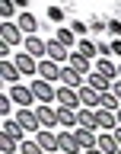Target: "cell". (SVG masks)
Listing matches in <instances>:
<instances>
[{
	"label": "cell",
	"instance_id": "e0dca14e",
	"mask_svg": "<svg viewBox=\"0 0 121 154\" xmlns=\"http://www.w3.org/2000/svg\"><path fill=\"white\" fill-rule=\"evenodd\" d=\"M96 122H99V128H105V132H115V128H118V116L108 112V109H96Z\"/></svg>",
	"mask_w": 121,
	"mask_h": 154
},
{
	"label": "cell",
	"instance_id": "4fadbf2b",
	"mask_svg": "<svg viewBox=\"0 0 121 154\" xmlns=\"http://www.w3.org/2000/svg\"><path fill=\"white\" fill-rule=\"evenodd\" d=\"M0 135H7V138H13V141L22 144V138H26V128H22L16 119H3V128H0Z\"/></svg>",
	"mask_w": 121,
	"mask_h": 154
},
{
	"label": "cell",
	"instance_id": "6da1fadb",
	"mask_svg": "<svg viewBox=\"0 0 121 154\" xmlns=\"http://www.w3.org/2000/svg\"><path fill=\"white\" fill-rule=\"evenodd\" d=\"M32 93H35V103L38 106H48V103H54V100H57V90L48 84V80H42V77L32 80Z\"/></svg>",
	"mask_w": 121,
	"mask_h": 154
},
{
	"label": "cell",
	"instance_id": "d6a6232c",
	"mask_svg": "<svg viewBox=\"0 0 121 154\" xmlns=\"http://www.w3.org/2000/svg\"><path fill=\"white\" fill-rule=\"evenodd\" d=\"M48 16L54 19V23H61V19H64V10H61V7H51V10H48Z\"/></svg>",
	"mask_w": 121,
	"mask_h": 154
},
{
	"label": "cell",
	"instance_id": "cb8c5ba5",
	"mask_svg": "<svg viewBox=\"0 0 121 154\" xmlns=\"http://www.w3.org/2000/svg\"><path fill=\"white\" fill-rule=\"evenodd\" d=\"M16 26L22 29V32H29V35H35V29H38V19L32 16V13H19V19H16Z\"/></svg>",
	"mask_w": 121,
	"mask_h": 154
},
{
	"label": "cell",
	"instance_id": "ac0fdd59",
	"mask_svg": "<svg viewBox=\"0 0 121 154\" xmlns=\"http://www.w3.org/2000/svg\"><path fill=\"white\" fill-rule=\"evenodd\" d=\"M73 135H76V141H80V148H83V151H93L96 144H99V135H96V132H86V128H73Z\"/></svg>",
	"mask_w": 121,
	"mask_h": 154
},
{
	"label": "cell",
	"instance_id": "1f68e13d",
	"mask_svg": "<svg viewBox=\"0 0 121 154\" xmlns=\"http://www.w3.org/2000/svg\"><path fill=\"white\" fill-rule=\"evenodd\" d=\"M0 16H3V23H10V19L16 16V10H13V3H10V0H3V3H0Z\"/></svg>",
	"mask_w": 121,
	"mask_h": 154
},
{
	"label": "cell",
	"instance_id": "30bf717a",
	"mask_svg": "<svg viewBox=\"0 0 121 154\" xmlns=\"http://www.w3.org/2000/svg\"><path fill=\"white\" fill-rule=\"evenodd\" d=\"M0 42H3V45H19V42H22V29L16 26V23H3V32H0Z\"/></svg>",
	"mask_w": 121,
	"mask_h": 154
},
{
	"label": "cell",
	"instance_id": "5b68a950",
	"mask_svg": "<svg viewBox=\"0 0 121 154\" xmlns=\"http://www.w3.org/2000/svg\"><path fill=\"white\" fill-rule=\"evenodd\" d=\"M38 77H42V80H48V84L61 80V64H54L51 58H42V61H38Z\"/></svg>",
	"mask_w": 121,
	"mask_h": 154
},
{
	"label": "cell",
	"instance_id": "4dcf8cb0",
	"mask_svg": "<svg viewBox=\"0 0 121 154\" xmlns=\"http://www.w3.org/2000/svg\"><path fill=\"white\" fill-rule=\"evenodd\" d=\"M13 106H16V103L10 100V93L0 96V116H3V119H10V109H13Z\"/></svg>",
	"mask_w": 121,
	"mask_h": 154
},
{
	"label": "cell",
	"instance_id": "e575fe53",
	"mask_svg": "<svg viewBox=\"0 0 121 154\" xmlns=\"http://www.w3.org/2000/svg\"><path fill=\"white\" fill-rule=\"evenodd\" d=\"M112 55H118V58H121V42H112Z\"/></svg>",
	"mask_w": 121,
	"mask_h": 154
},
{
	"label": "cell",
	"instance_id": "7c38bea8",
	"mask_svg": "<svg viewBox=\"0 0 121 154\" xmlns=\"http://www.w3.org/2000/svg\"><path fill=\"white\" fill-rule=\"evenodd\" d=\"M76 128L96 132V128H99V122H96V109H76Z\"/></svg>",
	"mask_w": 121,
	"mask_h": 154
},
{
	"label": "cell",
	"instance_id": "d4e9b609",
	"mask_svg": "<svg viewBox=\"0 0 121 154\" xmlns=\"http://www.w3.org/2000/svg\"><path fill=\"white\" fill-rule=\"evenodd\" d=\"M54 38H57V42H61L64 48H73V45H80V42L73 38V32H70L67 26H57V29H54Z\"/></svg>",
	"mask_w": 121,
	"mask_h": 154
},
{
	"label": "cell",
	"instance_id": "ffe728a7",
	"mask_svg": "<svg viewBox=\"0 0 121 154\" xmlns=\"http://www.w3.org/2000/svg\"><path fill=\"white\" fill-rule=\"evenodd\" d=\"M35 141L45 148V151H57V132H51V128H42V132L35 135Z\"/></svg>",
	"mask_w": 121,
	"mask_h": 154
},
{
	"label": "cell",
	"instance_id": "74e56055",
	"mask_svg": "<svg viewBox=\"0 0 121 154\" xmlns=\"http://www.w3.org/2000/svg\"><path fill=\"white\" fill-rule=\"evenodd\" d=\"M115 116H118V128H121V109H118V112H115Z\"/></svg>",
	"mask_w": 121,
	"mask_h": 154
},
{
	"label": "cell",
	"instance_id": "52a82bcc",
	"mask_svg": "<svg viewBox=\"0 0 121 154\" xmlns=\"http://www.w3.org/2000/svg\"><path fill=\"white\" fill-rule=\"evenodd\" d=\"M16 122L26 128V132H42V122H38V116H35V109H19L16 112Z\"/></svg>",
	"mask_w": 121,
	"mask_h": 154
},
{
	"label": "cell",
	"instance_id": "8992f818",
	"mask_svg": "<svg viewBox=\"0 0 121 154\" xmlns=\"http://www.w3.org/2000/svg\"><path fill=\"white\" fill-rule=\"evenodd\" d=\"M57 106H64V109H83L80 106V93L70 90V87H57Z\"/></svg>",
	"mask_w": 121,
	"mask_h": 154
},
{
	"label": "cell",
	"instance_id": "f546056e",
	"mask_svg": "<svg viewBox=\"0 0 121 154\" xmlns=\"http://www.w3.org/2000/svg\"><path fill=\"white\" fill-rule=\"evenodd\" d=\"M19 151H22V154H45V148H42L38 141H22V144H19Z\"/></svg>",
	"mask_w": 121,
	"mask_h": 154
},
{
	"label": "cell",
	"instance_id": "5bb4252c",
	"mask_svg": "<svg viewBox=\"0 0 121 154\" xmlns=\"http://www.w3.org/2000/svg\"><path fill=\"white\" fill-rule=\"evenodd\" d=\"M35 116H38V122H42V128H57V109H51V106H35Z\"/></svg>",
	"mask_w": 121,
	"mask_h": 154
},
{
	"label": "cell",
	"instance_id": "d590c367",
	"mask_svg": "<svg viewBox=\"0 0 121 154\" xmlns=\"http://www.w3.org/2000/svg\"><path fill=\"white\" fill-rule=\"evenodd\" d=\"M112 135H115V141H118V148H121V128H115Z\"/></svg>",
	"mask_w": 121,
	"mask_h": 154
},
{
	"label": "cell",
	"instance_id": "f35d334b",
	"mask_svg": "<svg viewBox=\"0 0 121 154\" xmlns=\"http://www.w3.org/2000/svg\"><path fill=\"white\" fill-rule=\"evenodd\" d=\"M118 154H121V151H118Z\"/></svg>",
	"mask_w": 121,
	"mask_h": 154
},
{
	"label": "cell",
	"instance_id": "8d00e7d4",
	"mask_svg": "<svg viewBox=\"0 0 121 154\" xmlns=\"http://www.w3.org/2000/svg\"><path fill=\"white\" fill-rule=\"evenodd\" d=\"M83 154H102V151H99V148H93V151H83Z\"/></svg>",
	"mask_w": 121,
	"mask_h": 154
},
{
	"label": "cell",
	"instance_id": "f1b7e54d",
	"mask_svg": "<svg viewBox=\"0 0 121 154\" xmlns=\"http://www.w3.org/2000/svg\"><path fill=\"white\" fill-rule=\"evenodd\" d=\"M19 141H13V138H7V135H0V154H16Z\"/></svg>",
	"mask_w": 121,
	"mask_h": 154
},
{
	"label": "cell",
	"instance_id": "484cf974",
	"mask_svg": "<svg viewBox=\"0 0 121 154\" xmlns=\"http://www.w3.org/2000/svg\"><path fill=\"white\" fill-rule=\"evenodd\" d=\"M57 125H64V128H73V125H76V112H73V109H64V106H57Z\"/></svg>",
	"mask_w": 121,
	"mask_h": 154
},
{
	"label": "cell",
	"instance_id": "7a4b0ae2",
	"mask_svg": "<svg viewBox=\"0 0 121 154\" xmlns=\"http://www.w3.org/2000/svg\"><path fill=\"white\" fill-rule=\"evenodd\" d=\"M10 100H13L19 109H32V103H35V93H32V87L16 84V87H10Z\"/></svg>",
	"mask_w": 121,
	"mask_h": 154
},
{
	"label": "cell",
	"instance_id": "ba28073f",
	"mask_svg": "<svg viewBox=\"0 0 121 154\" xmlns=\"http://www.w3.org/2000/svg\"><path fill=\"white\" fill-rule=\"evenodd\" d=\"M83 80H86V77H83V74H76V71H73L70 64H64V67H61V87H70V90H80V87H86Z\"/></svg>",
	"mask_w": 121,
	"mask_h": 154
},
{
	"label": "cell",
	"instance_id": "277c9868",
	"mask_svg": "<svg viewBox=\"0 0 121 154\" xmlns=\"http://www.w3.org/2000/svg\"><path fill=\"white\" fill-rule=\"evenodd\" d=\"M57 151L61 154H83V148H80L73 132H57Z\"/></svg>",
	"mask_w": 121,
	"mask_h": 154
},
{
	"label": "cell",
	"instance_id": "3957f363",
	"mask_svg": "<svg viewBox=\"0 0 121 154\" xmlns=\"http://www.w3.org/2000/svg\"><path fill=\"white\" fill-rule=\"evenodd\" d=\"M13 64L19 67V74H22V77H38V61L29 55V51H16Z\"/></svg>",
	"mask_w": 121,
	"mask_h": 154
},
{
	"label": "cell",
	"instance_id": "2e32d148",
	"mask_svg": "<svg viewBox=\"0 0 121 154\" xmlns=\"http://www.w3.org/2000/svg\"><path fill=\"white\" fill-rule=\"evenodd\" d=\"M76 93H80V106H83V109H99V96L102 93H96L93 87H80Z\"/></svg>",
	"mask_w": 121,
	"mask_h": 154
},
{
	"label": "cell",
	"instance_id": "9a60e30c",
	"mask_svg": "<svg viewBox=\"0 0 121 154\" xmlns=\"http://www.w3.org/2000/svg\"><path fill=\"white\" fill-rule=\"evenodd\" d=\"M22 45H26V51H29L32 58H35V61H42V55H48V42H42L38 35H29L26 42H22Z\"/></svg>",
	"mask_w": 121,
	"mask_h": 154
},
{
	"label": "cell",
	"instance_id": "44dd1931",
	"mask_svg": "<svg viewBox=\"0 0 121 154\" xmlns=\"http://www.w3.org/2000/svg\"><path fill=\"white\" fill-rule=\"evenodd\" d=\"M96 148H99L102 154H118V151H121L112 132H102V135H99V144H96Z\"/></svg>",
	"mask_w": 121,
	"mask_h": 154
},
{
	"label": "cell",
	"instance_id": "4316f807",
	"mask_svg": "<svg viewBox=\"0 0 121 154\" xmlns=\"http://www.w3.org/2000/svg\"><path fill=\"white\" fill-rule=\"evenodd\" d=\"M99 109H108V112H118V96L108 90V93L99 96Z\"/></svg>",
	"mask_w": 121,
	"mask_h": 154
},
{
	"label": "cell",
	"instance_id": "7402d4cb",
	"mask_svg": "<svg viewBox=\"0 0 121 154\" xmlns=\"http://www.w3.org/2000/svg\"><path fill=\"white\" fill-rule=\"evenodd\" d=\"M96 71H99V74H102L105 80H112V84L118 80V67H115L112 61H108V58H99V61H96Z\"/></svg>",
	"mask_w": 121,
	"mask_h": 154
},
{
	"label": "cell",
	"instance_id": "603a6c76",
	"mask_svg": "<svg viewBox=\"0 0 121 154\" xmlns=\"http://www.w3.org/2000/svg\"><path fill=\"white\" fill-rule=\"evenodd\" d=\"M0 77H3L7 84H13V87H16V80H19L22 74H19V67L13 64V61H3V64H0Z\"/></svg>",
	"mask_w": 121,
	"mask_h": 154
},
{
	"label": "cell",
	"instance_id": "d6986e66",
	"mask_svg": "<svg viewBox=\"0 0 121 154\" xmlns=\"http://www.w3.org/2000/svg\"><path fill=\"white\" fill-rule=\"evenodd\" d=\"M86 87H93L96 93H108V90H112V80H105L99 71H93V74L86 77Z\"/></svg>",
	"mask_w": 121,
	"mask_h": 154
},
{
	"label": "cell",
	"instance_id": "83f0119b",
	"mask_svg": "<svg viewBox=\"0 0 121 154\" xmlns=\"http://www.w3.org/2000/svg\"><path fill=\"white\" fill-rule=\"evenodd\" d=\"M76 51H80L83 58H89V61H93V58L99 55V48H96L93 42H86V38H80V45H76Z\"/></svg>",
	"mask_w": 121,
	"mask_h": 154
},
{
	"label": "cell",
	"instance_id": "9c48e42d",
	"mask_svg": "<svg viewBox=\"0 0 121 154\" xmlns=\"http://www.w3.org/2000/svg\"><path fill=\"white\" fill-rule=\"evenodd\" d=\"M67 64L73 67L76 74H83V77H89V74H93V71H96V64H93V61H89V58H83V55H80V51H70V61H67Z\"/></svg>",
	"mask_w": 121,
	"mask_h": 154
},
{
	"label": "cell",
	"instance_id": "8fae6325",
	"mask_svg": "<svg viewBox=\"0 0 121 154\" xmlns=\"http://www.w3.org/2000/svg\"><path fill=\"white\" fill-rule=\"evenodd\" d=\"M48 58H51L54 64H61V67H64L67 61H70V51H67V48L57 42V38H51V42H48Z\"/></svg>",
	"mask_w": 121,
	"mask_h": 154
},
{
	"label": "cell",
	"instance_id": "836d02e7",
	"mask_svg": "<svg viewBox=\"0 0 121 154\" xmlns=\"http://www.w3.org/2000/svg\"><path fill=\"white\" fill-rule=\"evenodd\" d=\"M112 93H115V96L121 100V80H115V84H112Z\"/></svg>",
	"mask_w": 121,
	"mask_h": 154
}]
</instances>
